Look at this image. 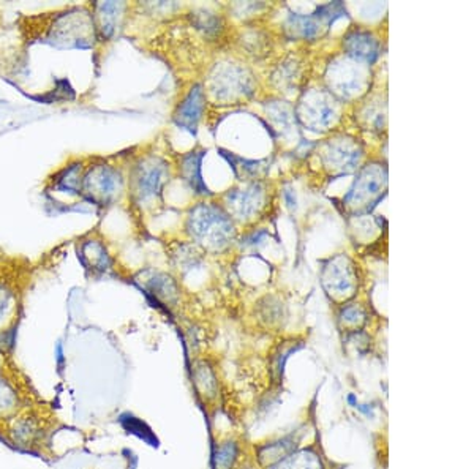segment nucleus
Here are the masks:
<instances>
[{
  "mask_svg": "<svg viewBox=\"0 0 474 469\" xmlns=\"http://www.w3.org/2000/svg\"><path fill=\"white\" fill-rule=\"evenodd\" d=\"M206 97L217 104H236L246 102L255 93V80L248 68L237 62L222 61L214 65L204 87Z\"/></svg>",
  "mask_w": 474,
  "mask_h": 469,
  "instance_id": "obj_5",
  "label": "nucleus"
},
{
  "mask_svg": "<svg viewBox=\"0 0 474 469\" xmlns=\"http://www.w3.org/2000/svg\"><path fill=\"white\" fill-rule=\"evenodd\" d=\"M296 117L312 132H327L339 123L342 102L326 87H310L297 102Z\"/></svg>",
  "mask_w": 474,
  "mask_h": 469,
  "instance_id": "obj_7",
  "label": "nucleus"
},
{
  "mask_svg": "<svg viewBox=\"0 0 474 469\" xmlns=\"http://www.w3.org/2000/svg\"><path fill=\"white\" fill-rule=\"evenodd\" d=\"M87 161H89V157H81V159L68 161L67 165L51 177V190L56 193L80 196L81 182H82V174L86 170Z\"/></svg>",
  "mask_w": 474,
  "mask_h": 469,
  "instance_id": "obj_16",
  "label": "nucleus"
},
{
  "mask_svg": "<svg viewBox=\"0 0 474 469\" xmlns=\"http://www.w3.org/2000/svg\"><path fill=\"white\" fill-rule=\"evenodd\" d=\"M359 270L350 256L335 255L327 259L321 270V283L329 298L346 302L359 289Z\"/></svg>",
  "mask_w": 474,
  "mask_h": 469,
  "instance_id": "obj_11",
  "label": "nucleus"
},
{
  "mask_svg": "<svg viewBox=\"0 0 474 469\" xmlns=\"http://www.w3.org/2000/svg\"><path fill=\"white\" fill-rule=\"evenodd\" d=\"M372 65L356 61L350 55H335L329 62L324 74L327 91L340 102H353L363 98L372 85Z\"/></svg>",
  "mask_w": 474,
  "mask_h": 469,
  "instance_id": "obj_4",
  "label": "nucleus"
},
{
  "mask_svg": "<svg viewBox=\"0 0 474 469\" xmlns=\"http://www.w3.org/2000/svg\"><path fill=\"white\" fill-rule=\"evenodd\" d=\"M267 114L271 117L272 122H276L280 130H288L290 128L291 122L296 119L295 117V110H291L288 106L285 104H271L267 108Z\"/></svg>",
  "mask_w": 474,
  "mask_h": 469,
  "instance_id": "obj_26",
  "label": "nucleus"
},
{
  "mask_svg": "<svg viewBox=\"0 0 474 469\" xmlns=\"http://www.w3.org/2000/svg\"><path fill=\"white\" fill-rule=\"evenodd\" d=\"M18 308V293L12 283L0 278V334L16 326L12 318Z\"/></svg>",
  "mask_w": 474,
  "mask_h": 469,
  "instance_id": "obj_20",
  "label": "nucleus"
},
{
  "mask_svg": "<svg viewBox=\"0 0 474 469\" xmlns=\"http://www.w3.org/2000/svg\"><path fill=\"white\" fill-rule=\"evenodd\" d=\"M125 193V176L110 160L89 157L80 196L97 208H111Z\"/></svg>",
  "mask_w": 474,
  "mask_h": 469,
  "instance_id": "obj_3",
  "label": "nucleus"
},
{
  "mask_svg": "<svg viewBox=\"0 0 474 469\" xmlns=\"http://www.w3.org/2000/svg\"><path fill=\"white\" fill-rule=\"evenodd\" d=\"M348 402L352 403L353 406H357L356 396H348Z\"/></svg>",
  "mask_w": 474,
  "mask_h": 469,
  "instance_id": "obj_29",
  "label": "nucleus"
},
{
  "mask_svg": "<svg viewBox=\"0 0 474 469\" xmlns=\"http://www.w3.org/2000/svg\"><path fill=\"white\" fill-rule=\"evenodd\" d=\"M299 74V70H297V65L295 62H286L284 64L280 70H278L277 74L274 76L276 80L280 83V85L295 84V81L297 80L296 76Z\"/></svg>",
  "mask_w": 474,
  "mask_h": 469,
  "instance_id": "obj_27",
  "label": "nucleus"
},
{
  "mask_svg": "<svg viewBox=\"0 0 474 469\" xmlns=\"http://www.w3.org/2000/svg\"><path fill=\"white\" fill-rule=\"evenodd\" d=\"M343 54L372 65L382 54V43L373 32L353 29L343 38Z\"/></svg>",
  "mask_w": 474,
  "mask_h": 469,
  "instance_id": "obj_14",
  "label": "nucleus"
},
{
  "mask_svg": "<svg viewBox=\"0 0 474 469\" xmlns=\"http://www.w3.org/2000/svg\"><path fill=\"white\" fill-rule=\"evenodd\" d=\"M146 289L163 304L171 305L178 298L176 283L171 277L165 274H155L152 278H148Z\"/></svg>",
  "mask_w": 474,
  "mask_h": 469,
  "instance_id": "obj_21",
  "label": "nucleus"
},
{
  "mask_svg": "<svg viewBox=\"0 0 474 469\" xmlns=\"http://www.w3.org/2000/svg\"><path fill=\"white\" fill-rule=\"evenodd\" d=\"M339 321L343 329L348 332H357V329H361L367 321V315L361 305L348 304L340 310Z\"/></svg>",
  "mask_w": 474,
  "mask_h": 469,
  "instance_id": "obj_24",
  "label": "nucleus"
},
{
  "mask_svg": "<svg viewBox=\"0 0 474 469\" xmlns=\"http://www.w3.org/2000/svg\"><path fill=\"white\" fill-rule=\"evenodd\" d=\"M0 21H2V16H0Z\"/></svg>",
  "mask_w": 474,
  "mask_h": 469,
  "instance_id": "obj_30",
  "label": "nucleus"
},
{
  "mask_svg": "<svg viewBox=\"0 0 474 469\" xmlns=\"http://www.w3.org/2000/svg\"><path fill=\"white\" fill-rule=\"evenodd\" d=\"M388 190V168L382 163L361 166L352 189L343 198V206L352 215H363L382 201Z\"/></svg>",
  "mask_w": 474,
  "mask_h": 469,
  "instance_id": "obj_6",
  "label": "nucleus"
},
{
  "mask_svg": "<svg viewBox=\"0 0 474 469\" xmlns=\"http://www.w3.org/2000/svg\"><path fill=\"white\" fill-rule=\"evenodd\" d=\"M185 231L193 245L209 253L227 250L236 238L233 220L222 206L214 202H199L191 208L185 221Z\"/></svg>",
  "mask_w": 474,
  "mask_h": 469,
  "instance_id": "obj_2",
  "label": "nucleus"
},
{
  "mask_svg": "<svg viewBox=\"0 0 474 469\" xmlns=\"http://www.w3.org/2000/svg\"><path fill=\"white\" fill-rule=\"evenodd\" d=\"M121 424H122L123 428H125L127 432L133 433L136 436H140V438L144 439L149 445H155V447L159 445H157V438H154V433L150 432V428H149L144 422L140 421L138 417H135V415H123L122 417H121Z\"/></svg>",
  "mask_w": 474,
  "mask_h": 469,
  "instance_id": "obj_25",
  "label": "nucleus"
},
{
  "mask_svg": "<svg viewBox=\"0 0 474 469\" xmlns=\"http://www.w3.org/2000/svg\"><path fill=\"white\" fill-rule=\"evenodd\" d=\"M18 25L21 35L29 43H44L57 48L87 49L95 46L91 2L34 16H21Z\"/></svg>",
  "mask_w": 474,
  "mask_h": 469,
  "instance_id": "obj_1",
  "label": "nucleus"
},
{
  "mask_svg": "<svg viewBox=\"0 0 474 469\" xmlns=\"http://www.w3.org/2000/svg\"><path fill=\"white\" fill-rule=\"evenodd\" d=\"M91 8H92L93 32H95L93 49L103 48L118 35L125 16V10L129 5L123 2H97V4H91Z\"/></svg>",
  "mask_w": 474,
  "mask_h": 469,
  "instance_id": "obj_13",
  "label": "nucleus"
},
{
  "mask_svg": "<svg viewBox=\"0 0 474 469\" xmlns=\"http://www.w3.org/2000/svg\"><path fill=\"white\" fill-rule=\"evenodd\" d=\"M78 256L84 268L92 269V272H105L111 268V258L106 245L100 239L93 238L92 234L91 238L81 239Z\"/></svg>",
  "mask_w": 474,
  "mask_h": 469,
  "instance_id": "obj_17",
  "label": "nucleus"
},
{
  "mask_svg": "<svg viewBox=\"0 0 474 469\" xmlns=\"http://www.w3.org/2000/svg\"><path fill=\"white\" fill-rule=\"evenodd\" d=\"M316 157L329 176H346L361 168L363 147L350 134H334L333 138L318 144Z\"/></svg>",
  "mask_w": 474,
  "mask_h": 469,
  "instance_id": "obj_9",
  "label": "nucleus"
},
{
  "mask_svg": "<svg viewBox=\"0 0 474 469\" xmlns=\"http://www.w3.org/2000/svg\"><path fill=\"white\" fill-rule=\"evenodd\" d=\"M343 13H345L343 5L340 2H334V4L320 6L314 15H308V16L291 15L286 24H285V31L291 38L316 40Z\"/></svg>",
  "mask_w": 474,
  "mask_h": 469,
  "instance_id": "obj_12",
  "label": "nucleus"
},
{
  "mask_svg": "<svg viewBox=\"0 0 474 469\" xmlns=\"http://www.w3.org/2000/svg\"><path fill=\"white\" fill-rule=\"evenodd\" d=\"M204 153H206V151H203V149L191 151L180 159V165H179L180 176L184 177L185 182L190 185V189L197 195L201 196L209 195V190L206 187L203 176H201V161H203Z\"/></svg>",
  "mask_w": 474,
  "mask_h": 469,
  "instance_id": "obj_18",
  "label": "nucleus"
},
{
  "mask_svg": "<svg viewBox=\"0 0 474 469\" xmlns=\"http://www.w3.org/2000/svg\"><path fill=\"white\" fill-rule=\"evenodd\" d=\"M236 457V447L233 445H225L220 447V451L217 452L216 455V468L217 469H229L233 464V460Z\"/></svg>",
  "mask_w": 474,
  "mask_h": 469,
  "instance_id": "obj_28",
  "label": "nucleus"
},
{
  "mask_svg": "<svg viewBox=\"0 0 474 469\" xmlns=\"http://www.w3.org/2000/svg\"><path fill=\"white\" fill-rule=\"evenodd\" d=\"M269 206V189L263 181L242 182L223 196V209L231 220L248 223L259 217Z\"/></svg>",
  "mask_w": 474,
  "mask_h": 469,
  "instance_id": "obj_10",
  "label": "nucleus"
},
{
  "mask_svg": "<svg viewBox=\"0 0 474 469\" xmlns=\"http://www.w3.org/2000/svg\"><path fill=\"white\" fill-rule=\"evenodd\" d=\"M206 100L208 98L204 93L203 85H193L174 111V122L178 123L179 127L189 130L190 133H197L198 123L201 121L206 108Z\"/></svg>",
  "mask_w": 474,
  "mask_h": 469,
  "instance_id": "obj_15",
  "label": "nucleus"
},
{
  "mask_svg": "<svg viewBox=\"0 0 474 469\" xmlns=\"http://www.w3.org/2000/svg\"><path fill=\"white\" fill-rule=\"evenodd\" d=\"M223 157H227L229 161V165L235 171L237 179H240L242 182H255V181H263L267 171H269V161L263 160V161H250V160L240 159L236 155H228L227 152H223Z\"/></svg>",
  "mask_w": 474,
  "mask_h": 469,
  "instance_id": "obj_19",
  "label": "nucleus"
},
{
  "mask_svg": "<svg viewBox=\"0 0 474 469\" xmlns=\"http://www.w3.org/2000/svg\"><path fill=\"white\" fill-rule=\"evenodd\" d=\"M269 469H323L321 458L312 451H301L285 457Z\"/></svg>",
  "mask_w": 474,
  "mask_h": 469,
  "instance_id": "obj_23",
  "label": "nucleus"
},
{
  "mask_svg": "<svg viewBox=\"0 0 474 469\" xmlns=\"http://www.w3.org/2000/svg\"><path fill=\"white\" fill-rule=\"evenodd\" d=\"M359 119L367 130H382L386 125V102L370 98V102L363 104Z\"/></svg>",
  "mask_w": 474,
  "mask_h": 469,
  "instance_id": "obj_22",
  "label": "nucleus"
},
{
  "mask_svg": "<svg viewBox=\"0 0 474 469\" xmlns=\"http://www.w3.org/2000/svg\"><path fill=\"white\" fill-rule=\"evenodd\" d=\"M169 181V166L165 160L149 153L130 171L129 195L135 204L157 201Z\"/></svg>",
  "mask_w": 474,
  "mask_h": 469,
  "instance_id": "obj_8",
  "label": "nucleus"
}]
</instances>
